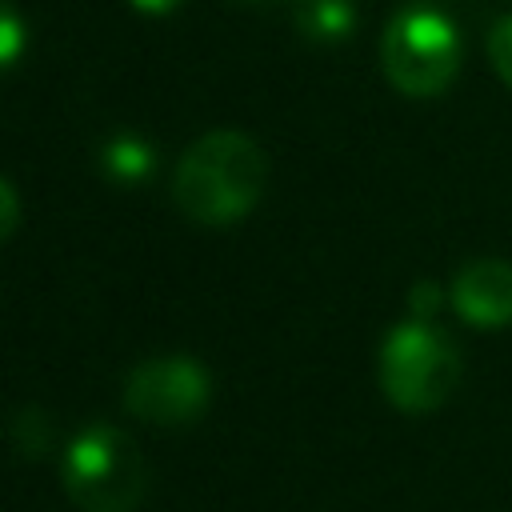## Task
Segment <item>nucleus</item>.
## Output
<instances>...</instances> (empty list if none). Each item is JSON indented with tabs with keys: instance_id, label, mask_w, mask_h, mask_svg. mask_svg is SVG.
I'll use <instances>...</instances> for the list:
<instances>
[{
	"instance_id": "obj_1",
	"label": "nucleus",
	"mask_w": 512,
	"mask_h": 512,
	"mask_svg": "<svg viewBox=\"0 0 512 512\" xmlns=\"http://www.w3.org/2000/svg\"><path fill=\"white\" fill-rule=\"evenodd\" d=\"M264 184V148L236 128H216L184 148L172 172V200L192 224L228 228L260 204Z\"/></svg>"
},
{
	"instance_id": "obj_2",
	"label": "nucleus",
	"mask_w": 512,
	"mask_h": 512,
	"mask_svg": "<svg viewBox=\"0 0 512 512\" xmlns=\"http://www.w3.org/2000/svg\"><path fill=\"white\" fill-rule=\"evenodd\" d=\"M60 484L80 512H136L148 492V464L120 428L88 424L60 456Z\"/></svg>"
},
{
	"instance_id": "obj_3",
	"label": "nucleus",
	"mask_w": 512,
	"mask_h": 512,
	"mask_svg": "<svg viewBox=\"0 0 512 512\" xmlns=\"http://www.w3.org/2000/svg\"><path fill=\"white\" fill-rule=\"evenodd\" d=\"M376 376L400 412H436L460 384V352L432 320L408 316L380 340Z\"/></svg>"
},
{
	"instance_id": "obj_4",
	"label": "nucleus",
	"mask_w": 512,
	"mask_h": 512,
	"mask_svg": "<svg viewBox=\"0 0 512 512\" xmlns=\"http://www.w3.org/2000/svg\"><path fill=\"white\" fill-rule=\"evenodd\" d=\"M380 64L404 96H436L460 68V32L436 8H404L384 28Z\"/></svg>"
},
{
	"instance_id": "obj_5",
	"label": "nucleus",
	"mask_w": 512,
	"mask_h": 512,
	"mask_svg": "<svg viewBox=\"0 0 512 512\" xmlns=\"http://www.w3.org/2000/svg\"><path fill=\"white\" fill-rule=\"evenodd\" d=\"M212 404V376L192 356H152L140 360L124 380V408L160 428L196 424Z\"/></svg>"
},
{
	"instance_id": "obj_6",
	"label": "nucleus",
	"mask_w": 512,
	"mask_h": 512,
	"mask_svg": "<svg viewBox=\"0 0 512 512\" xmlns=\"http://www.w3.org/2000/svg\"><path fill=\"white\" fill-rule=\"evenodd\" d=\"M456 316L472 328H508L512 324V264L480 256L464 264L448 288Z\"/></svg>"
},
{
	"instance_id": "obj_7",
	"label": "nucleus",
	"mask_w": 512,
	"mask_h": 512,
	"mask_svg": "<svg viewBox=\"0 0 512 512\" xmlns=\"http://www.w3.org/2000/svg\"><path fill=\"white\" fill-rule=\"evenodd\" d=\"M156 168V152L144 136L136 132H116L100 144V172L112 180V184H144Z\"/></svg>"
},
{
	"instance_id": "obj_8",
	"label": "nucleus",
	"mask_w": 512,
	"mask_h": 512,
	"mask_svg": "<svg viewBox=\"0 0 512 512\" xmlns=\"http://www.w3.org/2000/svg\"><path fill=\"white\" fill-rule=\"evenodd\" d=\"M352 24H356L352 0H300L296 4V28L316 44L344 40Z\"/></svg>"
},
{
	"instance_id": "obj_9",
	"label": "nucleus",
	"mask_w": 512,
	"mask_h": 512,
	"mask_svg": "<svg viewBox=\"0 0 512 512\" xmlns=\"http://www.w3.org/2000/svg\"><path fill=\"white\" fill-rule=\"evenodd\" d=\"M488 56H492V68L500 72V80L512 88V16H500L488 32Z\"/></svg>"
},
{
	"instance_id": "obj_10",
	"label": "nucleus",
	"mask_w": 512,
	"mask_h": 512,
	"mask_svg": "<svg viewBox=\"0 0 512 512\" xmlns=\"http://www.w3.org/2000/svg\"><path fill=\"white\" fill-rule=\"evenodd\" d=\"M20 48H24V28H20V16H16L12 8H4V12H0V60H4V64H16Z\"/></svg>"
},
{
	"instance_id": "obj_11",
	"label": "nucleus",
	"mask_w": 512,
	"mask_h": 512,
	"mask_svg": "<svg viewBox=\"0 0 512 512\" xmlns=\"http://www.w3.org/2000/svg\"><path fill=\"white\" fill-rule=\"evenodd\" d=\"M440 300H444V292H440L432 280L412 284V292H408V312H412V320H432V312L440 308Z\"/></svg>"
},
{
	"instance_id": "obj_12",
	"label": "nucleus",
	"mask_w": 512,
	"mask_h": 512,
	"mask_svg": "<svg viewBox=\"0 0 512 512\" xmlns=\"http://www.w3.org/2000/svg\"><path fill=\"white\" fill-rule=\"evenodd\" d=\"M0 208H4V216H0V232H4V236H12V232H16L20 212H16V188H12L8 180L0 184Z\"/></svg>"
},
{
	"instance_id": "obj_13",
	"label": "nucleus",
	"mask_w": 512,
	"mask_h": 512,
	"mask_svg": "<svg viewBox=\"0 0 512 512\" xmlns=\"http://www.w3.org/2000/svg\"><path fill=\"white\" fill-rule=\"evenodd\" d=\"M140 12H152V16H164V12H172V8H180L184 0H132Z\"/></svg>"
}]
</instances>
